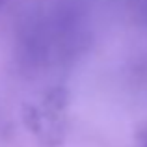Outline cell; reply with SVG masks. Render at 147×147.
I'll list each match as a JSON object with an SVG mask.
<instances>
[{
  "mask_svg": "<svg viewBox=\"0 0 147 147\" xmlns=\"http://www.w3.org/2000/svg\"><path fill=\"white\" fill-rule=\"evenodd\" d=\"M82 19L73 7H49L34 15L22 32V52L30 65H52L75 52L82 41Z\"/></svg>",
  "mask_w": 147,
  "mask_h": 147,
  "instance_id": "obj_1",
  "label": "cell"
},
{
  "mask_svg": "<svg viewBox=\"0 0 147 147\" xmlns=\"http://www.w3.org/2000/svg\"><path fill=\"white\" fill-rule=\"evenodd\" d=\"M138 11H140V15L147 21V0H138Z\"/></svg>",
  "mask_w": 147,
  "mask_h": 147,
  "instance_id": "obj_2",
  "label": "cell"
},
{
  "mask_svg": "<svg viewBox=\"0 0 147 147\" xmlns=\"http://www.w3.org/2000/svg\"><path fill=\"white\" fill-rule=\"evenodd\" d=\"M140 147H147V129L140 132Z\"/></svg>",
  "mask_w": 147,
  "mask_h": 147,
  "instance_id": "obj_3",
  "label": "cell"
}]
</instances>
